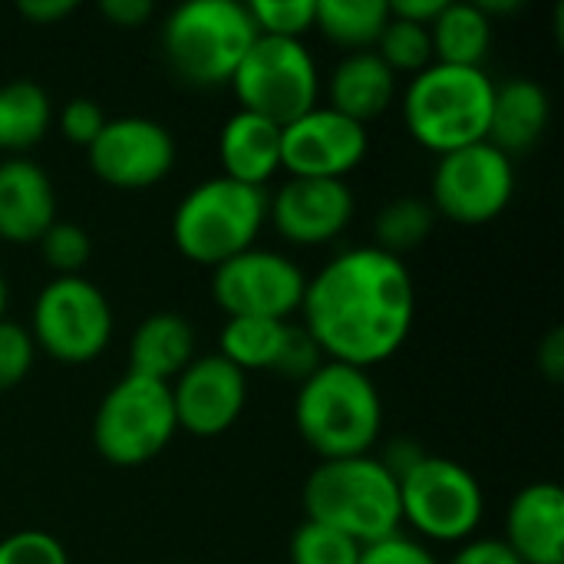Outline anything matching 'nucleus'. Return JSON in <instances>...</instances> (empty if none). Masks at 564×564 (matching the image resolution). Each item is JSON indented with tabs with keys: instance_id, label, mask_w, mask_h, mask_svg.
Instances as JSON below:
<instances>
[{
	"instance_id": "ddd939ff",
	"label": "nucleus",
	"mask_w": 564,
	"mask_h": 564,
	"mask_svg": "<svg viewBox=\"0 0 564 564\" xmlns=\"http://www.w3.org/2000/svg\"><path fill=\"white\" fill-rule=\"evenodd\" d=\"M86 152L96 178L119 192L155 188L175 169V139L169 126L149 116L106 119L102 132Z\"/></svg>"
},
{
	"instance_id": "393cba45",
	"label": "nucleus",
	"mask_w": 564,
	"mask_h": 564,
	"mask_svg": "<svg viewBox=\"0 0 564 564\" xmlns=\"http://www.w3.org/2000/svg\"><path fill=\"white\" fill-rule=\"evenodd\" d=\"M390 23L387 0H317L314 30L324 33L344 53L373 50L383 26Z\"/></svg>"
},
{
	"instance_id": "cd10ccee",
	"label": "nucleus",
	"mask_w": 564,
	"mask_h": 564,
	"mask_svg": "<svg viewBox=\"0 0 564 564\" xmlns=\"http://www.w3.org/2000/svg\"><path fill=\"white\" fill-rule=\"evenodd\" d=\"M377 56L393 69V73H423L433 59V36H430V26H420V23H410V20H400L390 13V23L383 26L380 40H377Z\"/></svg>"
},
{
	"instance_id": "9b49d317",
	"label": "nucleus",
	"mask_w": 564,
	"mask_h": 564,
	"mask_svg": "<svg viewBox=\"0 0 564 564\" xmlns=\"http://www.w3.org/2000/svg\"><path fill=\"white\" fill-rule=\"evenodd\" d=\"M516 195V165L492 142H473L466 149L436 159L430 178V205L436 218L456 225L496 221Z\"/></svg>"
},
{
	"instance_id": "2f4dec72",
	"label": "nucleus",
	"mask_w": 564,
	"mask_h": 564,
	"mask_svg": "<svg viewBox=\"0 0 564 564\" xmlns=\"http://www.w3.org/2000/svg\"><path fill=\"white\" fill-rule=\"evenodd\" d=\"M36 344L30 330L17 321H0V390H13L33 370Z\"/></svg>"
},
{
	"instance_id": "a211bd4d",
	"label": "nucleus",
	"mask_w": 564,
	"mask_h": 564,
	"mask_svg": "<svg viewBox=\"0 0 564 564\" xmlns=\"http://www.w3.org/2000/svg\"><path fill=\"white\" fill-rule=\"evenodd\" d=\"M56 221V188L43 165L26 155L0 162V238L10 245H36Z\"/></svg>"
},
{
	"instance_id": "f257e3e1",
	"label": "nucleus",
	"mask_w": 564,
	"mask_h": 564,
	"mask_svg": "<svg viewBox=\"0 0 564 564\" xmlns=\"http://www.w3.org/2000/svg\"><path fill=\"white\" fill-rule=\"evenodd\" d=\"M297 314L324 360L373 370L410 340L416 284L403 258L357 245L307 278Z\"/></svg>"
},
{
	"instance_id": "4468645a",
	"label": "nucleus",
	"mask_w": 564,
	"mask_h": 564,
	"mask_svg": "<svg viewBox=\"0 0 564 564\" xmlns=\"http://www.w3.org/2000/svg\"><path fill=\"white\" fill-rule=\"evenodd\" d=\"M370 152L367 126L317 102L301 119L281 126V169L291 178H340L364 165Z\"/></svg>"
},
{
	"instance_id": "e433bc0d",
	"label": "nucleus",
	"mask_w": 564,
	"mask_h": 564,
	"mask_svg": "<svg viewBox=\"0 0 564 564\" xmlns=\"http://www.w3.org/2000/svg\"><path fill=\"white\" fill-rule=\"evenodd\" d=\"M446 564H522L502 539H469Z\"/></svg>"
},
{
	"instance_id": "ea45409f",
	"label": "nucleus",
	"mask_w": 564,
	"mask_h": 564,
	"mask_svg": "<svg viewBox=\"0 0 564 564\" xmlns=\"http://www.w3.org/2000/svg\"><path fill=\"white\" fill-rule=\"evenodd\" d=\"M17 10H20V17H26L30 23L50 26V23L66 20V17L76 10V0H20Z\"/></svg>"
},
{
	"instance_id": "9d476101",
	"label": "nucleus",
	"mask_w": 564,
	"mask_h": 564,
	"mask_svg": "<svg viewBox=\"0 0 564 564\" xmlns=\"http://www.w3.org/2000/svg\"><path fill=\"white\" fill-rule=\"evenodd\" d=\"M30 337L59 364H89L112 340V304L89 278H53L33 301Z\"/></svg>"
},
{
	"instance_id": "5701e85b",
	"label": "nucleus",
	"mask_w": 564,
	"mask_h": 564,
	"mask_svg": "<svg viewBox=\"0 0 564 564\" xmlns=\"http://www.w3.org/2000/svg\"><path fill=\"white\" fill-rule=\"evenodd\" d=\"M433 36V59L449 66H473L482 69L492 50V20L482 13L479 3H443L440 17L430 23Z\"/></svg>"
},
{
	"instance_id": "c85d7f7f",
	"label": "nucleus",
	"mask_w": 564,
	"mask_h": 564,
	"mask_svg": "<svg viewBox=\"0 0 564 564\" xmlns=\"http://www.w3.org/2000/svg\"><path fill=\"white\" fill-rule=\"evenodd\" d=\"M40 254L46 261V268L53 271V278H76L83 274V268L93 258V238L83 225L76 221H53L43 235H40Z\"/></svg>"
},
{
	"instance_id": "473e14b6",
	"label": "nucleus",
	"mask_w": 564,
	"mask_h": 564,
	"mask_svg": "<svg viewBox=\"0 0 564 564\" xmlns=\"http://www.w3.org/2000/svg\"><path fill=\"white\" fill-rule=\"evenodd\" d=\"M0 564H69L63 542L43 529H20L0 539Z\"/></svg>"
},
{
	"instance_id": "72a5a7b5",
	"label": "nucleus",
	"mask_w": 564,
	"mask_h": 564,
	"mask_svg": "<svg viewBox=\"0 0 564 564\" xmlns=\"http://www.w3.org/2000/svg\"><path fill=\"white\" fill-rule=\"evenodd\" d=\"M59 132L73 142V145H83L89 149L96 142V135L102 132L106 126V112L96 99L89 96H73L63 109H59Z\"/></svg>"
},
{
	"instance_id": "58836bf2",
	"label": "nucleus",
	"mask_w": 564,
	"mask_h": 564,
	"mask_svg": "<svg viewBox=\"0 0 564 564\" xmlns=\"http://www.w3.org/2000/svg\"><path fill=\"white\" fill-rule=\"evenodd\" d=\"M535 364H539V373L552 383H562L564 380V330L555 327L542 337L539 344V354H535Z\"/></svg>"
},
{
	"instance_id": "4c0bfd02",
	"label": "nucleus",
	"mask_w": 564,
	"mask_h": 564,
	"mask_svg": "<svg viewBox=\"0 0 564 564\" xmlns=\"http://www.w3.org/2000/svg\"><path fill=\"white\" fill-rule=\"evenodd\" d=\"M99 13H102L112 26L135 30V26H142V23L152 20L155 7H152V0H102V3H99Z\"/></svg>"
},
{
	"instance_id": "c9c22d12",
	"label": "nucleus",
	"mask_w": 564,
	"mask_h": 564,
	"mask_svg": "<svg viewBox=\"0 0 564 564\" xmlns=\"http://www.w3.org/2000/svg\"><path fill=\"white\" fill-rule=\"evenodd\" d=\"M357 564H440V562H436V555H433L423 542H416V539H410V535L397 532V535H387V539H380V542L364 545V549H360V562Z\"/></svg>"
},
{
	"instance_id": "79ce46f5",
	"label": "nucleus",
	"mask_w": 564,
	"mask_h": 564,
	"mask_svg": "<svg viewBox=\"0 0 564 564\" xmlns=\"http://www.w3.org/2000/svg\"><path fill=\"white\" fill-rule=\"evenodd\" d=\"M7 307H10V284H7V278L0 271V321L7 317Z\"/></svg>"
},
{
	"instance_id": "bb28decb",
	"label": "nucleus",
	"mask_w": 564,
	"mask_h": 564,
	"mask_svg": "<svg viewBox=\"0 0 564 564\" xmlns=\"http://www.w3.org/2000/svg\"><path fill=\"white\" fill-rule=\"evenodd\" d=\"M433 225H436V212L426 198L400 195L377 212L370 245L393 254V258H403L430 238Z\"/></svg>"
},
{
	"instance_id": "f3484780",
	"label": "nucleus",
	"mask_w": 564,
	"mask_h": 564,
	"mask_svg": "<svg viewBox=\"0 0 564 564\" xmlns=\"http://www.w3.org/2000/svg\"><path fill=\"white\" fill-rule=\"evenodd\" d=\"M502 542L522 564H564V489L529 482L506 509Z\"/></svg>"
},
{
	"instance_id": "f704fd0d",
	"label": "nucleus",
	"mask_w": 564,
	"mask_h": 564,
	"mask_svg": "<svg viewBox=\"0 0 564 564\" xmlns=\"http://www.w3.org/2000/svg\"><path fill=\"white\" fill-rule=\"evenodd\" d=\"M321 364H324L321 347L311 340V334L301 324H291V334H288V344H284V354L278 360L274 373H281V377H288L294 383H304Z\"/></svg>"
},
{
	"instance_id": "dca6fc26",
	"label": "nucleus",
	"mask_w": 564,
	"mask_h": 564,
	"mask_svg": "<svg viewBox=\"0 0 564 564\" xmlns=\"http://www.w3.org/2000/svg\"><path fill=\"white\" fill-rule=\"evenodd\" d=\"M354 208V188L340 178H288L268 198V218L297 248H317L344 235Z\"/></svg>"
},
{
	"instance_id": "c756f323",
	"label": "nucleus",
	"mask_w": 564,
	"mask_h": 564,
	"mask_svg": "<svg viewBox=\"0 0 564 564\" xmlns=\"http://www.w3.org/2000/svg\"><path fill=\"white\" fill-rule=\"evenodd\" d=\"M288 558H291V564H357L360 562V545L350 542L347 535L334 532V529H324V525L304 519L291 532Z\"/></svg>"
},
{
	"instance_id": "6ab92c4d",
	"label": "nucleus",
	"mask_w": 564,
	"mask_h": 564,
	"mask_svg": "<svg viewBox=\"0 0 564 564\" xmlns=\"http://www.w3.org/2000/svg\"><path fill=\"white\" fill-rule=\"evenodd\" d=\"M221 175L264 188L281 172V126L254 112H231L218 132Z\"/></svg>"
},
{
	"instance_id": "1a4fd4ad",
	"label": "nucleus",
	"mask_w": 564,
	"mask_h": 564,
	"mask_svg": "<svg viewBox=\"0 0 564 564\" xmlns=\"http://www.w3.org/2000/svg\"><path fill=\"white\" fill-rule=\"evenodd\" d=\"M228 86L245 112L274 126H288L321 102V69L304 40L258 36Z\"/></svg>"
},
{
	"instance_id": "b1692460",
	"label": "nucleus",
	"mask_w": 564,
	"mask_h": 564,
	"mask_svg": "<svg viewBox=\"0 0 564 564\" xmlns=\"http://www.w3.org/2000/svg\"><path fill=\"white\" fill-rule=\"evenodd\" d=\"M53 126V102L33 79H10L0 86V149L23 155L40 145Z\"/></svg>"
},
{
	"instance_id": "20e7f679",
	"label": "nucleus",
	"mask_w": 564,
	"mask_h": 564,
	"mask_svg": "<svg viewBox=\"0 0 564 564\" xmlns=\"http://www.w3.org/2000/svg\"><path fill=\"white\" fill-rule=\"evenodd\" d=\"M254 40L258 30L241 0L178 3L159 30L169 69L195 89L228 86Z\"/></svg>"
},
{
	"instance_id": "f8f14e48",
	"label": "nucleus",
	"mask_w": 564,
	"mask_h": 564,
	"mask_svg": "<svg viewBox=\"0 0 564 564\" xmlns=\"http://www.w3.org/2000/svg\"><path fill=\"white\" fill-rule=\"evenodd\" d=\"M307 274L281 251L248 248L212 271V297L228 317L291 321L301 311Z\"/></svg>"
},
{
	"instance_id": "39448f33",
	"label": "nucleus",
	"mask_w": 564,
	"mask_h": 564,
	"mask_svg": "<svg viewBox=\"0 0 564 564\" xmlns=\"http://www.w3.org/2000/svg\"><path fill=\"white\" fill-rule=\"evenodd\" d=\"M496 83L486 69L430 63L410 76L403 93L406 132L430 152L446 155L473 142H486Z\"/></svg>"
},
{
	"instance_id": "aec40b11",
	"label": "nucleus",
	"mask_w": 564,
	"mask_h": 564,
	"mask_svg": "<svg viewBox=\"0 0 564 564\" xmlns=\"http://www.w3.org/2000/svg\"><path fill=\"white\" fill-rule=\"evenodd\" d=\"M549 119H552V99L545 86H539L529 76L506 79L492 93V116H489L486 142H492L509 159L522 155L542 142Z\"/></svg>"
},
{
	"instance_id": "7ed1b4c3",
	"label": "nucleus",
	"mask_w": 564,
	"mask_h": 564,
	"mask_svg": "<svg viewBox=\"0 0 564 564\" xmlns=\"http://www.w3.org/2000/svg\"><path fill=\"white\" fill-rule=\"evenodd\" d=\"M301 502L307 522L334 529L360 549L403 532L400 482L373 453L317 463L301 489Z\"/></svg>"
},
{
	"instance_id": "412c9836",
	"label": "nucleus",
	"mask_w": 564,
	"mask_h": 564,
	"mask_svg": "<svg viewBox=\"0 0 564 564\" xmlns=\"http://www.w3.org/2000/svg\"><path fill=\"white\" fill-rule=\"evenodd\" d=\"M397 99V73L377 56V50L344 53L327 79V106L347 119L367 126L380 119Z\"/></svg>"
},
{
	"instance_id": "7c9ffc66",
	"label": "nucleus",
	"mask_w": 564,
	"mask_h": 564,
	"mask_svg": "<svg viewBox=\"0 0 564 564\" xmlns=\"http://www.w3.org/2000/svg\"><path fill=\"white\" fill-rule=\"evenodd\" d=\"M245 7L258 36L304 40V33L314 30L317 0H251Z\"/></svg>"
},
{
	"instance_id": "6e6552de",
	"label": "nucleus",
	"mask_w": 564,
	"mask_h": 564,
	"mask_svg": "<svg viewBox=\"0 0 564 564\" xmlns=\"http://www.w3.org/2000/svg\"><path fill=\"white\" fill-rule=\"evenodd\" d=\"M400 482V516L426 542L463 545L486 516V492L473 469L449 456H423Z\"/></svg>"
},
{
	"instance_id": "0eeeda50",
	"label": "nucleus",
	"mask_w": 564,
	"mask_h": 564,
	"mask_svg": "<svg viewBox=\"0 0 564 564\" xmlns=\"http://www.w3.org/2000/svg\"><path fill=\"white\" fill-rule=\"evenodd\" d=\"M178 423L172 410L169 383L135 373L119 377L93 416V443L112 466H145L169 449Z\"/></svg>"
},
{
	"instance_id": "a878e982",
	"label": "nucleus",
	"mask_w": 564,
	"mask_h": 564,
	"mask_svg": "<svg viewBox=\"0 0 564 564\" xmlns=\"http://www.w3.org/2000/svg\"><path fill=\"white\" fill-rule=\"evenodd\" d=\"M291 334V321H264V317H228L218 334V354L235 364L241 373L278 367L284 344Z\"/></svg>"
},
{
	"instance_id": "a19ab883",
	"label": "nucleus",
	"mask_w": 564,
	"mask_h": 564,
	"mask_svg": "<svg viewBox=\"0 0 564 564\" xmlns=\"http://www.w3.org/2000/svg\"><path fill=\"white\" fill-rule=\"evenodd\" d=\"M443 3H446V0H393V3H390V13L400 17V20L430 26V23L440 17Z\"/></svg>"
},
{
	"instance_id": "4be33fe9",
	"label": "nucleus",
	"mask_w": 564,
	"mask_h": 564,
	"mask_svg": "<svg viewBox=\"0 0 564 564\" xmlns=\"http://www.w3.org/2000/svg\"><path fill=\"white\" fill-rule=\"evenodd\" d=\"M195 327L178 311L149 314L129 337V370L145 380L172 383L198 354H195Z\"/></svg>"
},
{
	"instance_id": "2eb2a0df",
	"label": "nucleus",
	"mask_w": 564,
	"mask_h": 564,
	"mask_svg": "<svg viewBox=\"0 0 564 564\" xmlns=\"http://www.w3.org/2000/svg\"><path fill=\"white\" fill-rule=\"evenodd\" d=\"M169 393L178 430L212 440L241 420L248 403V373H241L221 354H205L169 383Z\"/></svg>"
},
{
	"instance_id": "f03ea898",
	"label": "nucleus",
	"mask_w": 564,
	"mask_h": 564,
	"mask_svg": "<svg viewBox=\"0 0 564 564\" xmlns=\"http://www.w3.org/2000/svg\"><path fill=\"white\" fill-rule=\"evenodd\" d=\"M294 426L321 463L370 456L383 430V400L370 370L324 360L297 383Z\"/></svg>"
},
{
	"instance_id": "423d86ee",
	"label": "nucleus",
	"mask_w": 564,
	"mask_h": 564,
	"mask_svg": "<svg viewBox=\"0 0 564 564\" xmlns=\"http://www.w3.org/2000/svg\"><path fill=\"white\" fill-rule=\"evenodd\" d=\"M268 221V192L225 175L198 182L172 215V241L182 258L218 268L258 245Z\"/></svg>"
}]
</instances>
